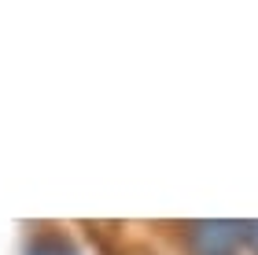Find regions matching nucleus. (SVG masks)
<instances>
[{"instance_id":"obj_2","label":"nucleus","mask_w":258,"mask_h":255,"mask_svg":"<svg viewBox=\"0 0 258 255\" xmlns=\"http://www.w3.org/2000/svg\"><path fill=\"white\" fill-rule=\"evenodd\" d=\"M30 255H78L70 244H63V240H55V237H48V240H37L33 244V251Z\"/></svg>"},{"instance_id":"obj_1","label":"nucleus","mask_w":258,"mask_h":255,"mask_svg":"<svg viewBox=\"0 0 258 255\" xmlns=\"http://www.w3.org/2000/svg\"><path fill=\"white\" fill-rule=\"evenodd\" d=\"M240 226L236 222H196L192 226V244L199 255H221L236 240Z\"/></svg>"}]
</instances>
